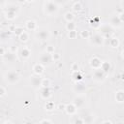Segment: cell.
<instances>
[{
    "mask_svg": "<svg viewBox=\"0 0 124 124\" xmlns=\"http://www.w3.org/2000/svg\"><path fill=\"white\" fill-rule=\"evenodd\" d=\"M90 42L92 45L96 46H100L104 44V40H105V37L103 35H101L100 33H96L94 35H92L90 37Z\"/></svg>",
    "mask_w": 124,
    "mask_h": 124,
    "instance_id": "277c9868",
    "label": "cell"
},
{
    "mask_svg": "<svg viewBox=\"0 0 124 124\" xmlns=\"http://www.w3.org/2000/svg\"><path fill=\"white\" fill-rule=\"evenodd\" d=\"M73 104L77 107V108H82L85 104V101H84V98L81 97V96H77L74 101H73Z\"/></svg>",
    "mask_w": 124,
    "mask_h": 124,
    "instance_id": "4fadbf2b",
    "label": "cell"
},
{
    "mask_svg": "<svg viewBox=\"0 0 124 124\" xmlns=\"http://www.w3.org/2000/svg\"><path fill=\"white\" fill-rule=\"evenodd\" d=\"M118 16H119V18H120L121 22L123 23V22H124V12H121V13H119Z\"/></svg>",
    "mask_w": 124,
    "mask_h": 124,
    "instance_id": "f35d334b",
    "label": "cell"
},
{
    "mask_svg": "<svg viewBox=\"0 0 124 124\" xmlns=\"http://www.w3.org/2000/svg\"><path fill=\"white\" fill-rule=\"evenodd\" d=\"M73 11L76 12V13H79L81 10H82V5L79 3V2H76L74 5H73Z\"/></svg>",
    "mask_w": 124,
    "mask_h": 124,
    "instance_id": "cb8c5ba5",
    "label": "cell"
},
{
    "mask_svg": "<svg viewBox=\"0 0 124 124\" xmlns=\"http://www.w3.org/2000/svg\"><path fill=\"white\" fill-rule=\"evenodd\" d=\"M68 36L70 37V39H75L77 37V32L76 30H72V31H69V34Z\"/></svg>",
    "mask_w": 124,
    "mask_h": 124,
    "instance_id": "836d02e7",
    "label": "cell"
},
{
    "mask_svg": "<svg viewBox=\"0 0 124 124\" xmlns=\"http://www.w3.org/2000/svg\"><path fill=\"white\" fill-rule=\"evenodd\" d=\"M26 1H28V2H33L34 0H26Z\"/></svg>",
    "mask_w": 124,
    "mask_h": 124,
    "instance_id": "c3c4849f",
    "label": "cell"
},
{
    "mask_svg": "<svg viewBox=\"0 0 124 124\" xmlns=\"http://www.w3.org/2000/svg\"><path fill=\"white\" fill-rule=\"evenodd\" d=\"M4 60L7 61V62H15L16 60V52H12V51H9V52H6V54L3 56Z\"/></svg>",
    "mask_w": 124,
    "mask_h": 124,
    "instance_id": "8fae6325",
    "label": "cell"
},
{
    "mask_svg": "<svg viewBox=\"0 0 124 124\" xmlns=\"http://www.w3.org/2000/svg\"><path fill=\"white\" fill-rule=\"evenodd\" d=\"M101 69H102L103 71H105V72L108 74V71L110 70V63H109V62H107V61L103 62V63H102V66H101Z\"/></svg>",
    "mask_w": 124,
    "mask_h": 124,
    "instance_id": "603a6c76",
    "label": "cell"
},
{
    "mask_svg": "<svg viewBox=\"0 0 124 124\" xmlns=\"http://www.w3.org/2000/svg\"><path fill=\"white\" fill-rule=\"evenodd\" d=\"M76 26L77 25H76V23L74 21H70V22L67 23L66 28H67L68 31H72V30H76Z\"/></svg>",
    "mask_w": 124,
    "mask_h": 124,
    "instance_id": "f1b7e54d",
    "label": "cell"
},
{
    "mask_svg": "<svg viewBox=\"0 0 124 124\" xmlns=\"http://www.w3.org/2000/svg\"><path fill=\"white\" fill-rule=\"evenodd\" d=\"M56 108H57L58 110H60V111L65 110V108H66V105H64V104H59V105L56 107Z\"/></svg>",
    "mask_w": 124,
    "mask_h": 124,
    "instance_id": "d590c367",
    "label": "cell"
},
{
    "mask_svg": "<svg viewBox=\"0 0 124 124\" xmlns=\"http://www.w3.org/2000/svg\"><path fill=\"white\" fill-rule=\"evenodd\" d=\"M71 69H72V71H73V72H76V71H78V63H74V64L72 65V67H71Z\"/></svg>",
    "mask_w": 124,
    "mask_h": 124,
    "instance_id": "74e56055",
    "label": "cell"
},
{
    "mask_svg": "<svg viewBox=\"0 0 124 124\" xmlns=\"http://www.w3.org/2000/svg\"><path fill=\"white\" fill-rule=\"evenodd\" d=\"M66 112L69 114V115H73L76 113L77 111V107L74 105V104H69V105H66V108H65Z\"/></svg>",
    "mask_w": 124,
    "mask_h": 124,
    "instance_id": "9a60e30c",
    "label": "cell"
},
{
    "mask_svg": "<svg viewBox=\"0 0 124 124\" xmlns=\"http://www.w3.org/2000/svg\"><path fill=\"white\" fill-rule=\"evenodd\" d=\"M72 77H73V78H74L75 80H77V81H78V80H81V79H82V76H81V74H80V72H79V71L73 72Z\"/></svg>",
    "mask_w": 124,
    "mask_h": 124,
    "instance_id": "4316f807",
    "label": "cell"
},
{
    "mask_svg": "<svg viewBox=\"0 0 124 124\" xmlns=\"http://www.w3.org/2000/svg\"><path fill=\"white\" fill-rule=\"evenodd\" d=\"M101 25H102V24H101V22H100V20H99L98 17H94V18L92 19V21H91V26H92V27H94V28H99Z\"/></svg>",
    "mask_w": 124,
    "mask_h": 124,
    "instance_id": "484cf974",
    "label": "cell"
},
{
    "mask_svg": "<svg viewBox=\"0 0 124 124\" xmlns=\"http://www.w3.org/2000/svg\"><path fill=\"white\" fill-rule=\"evenodd\" d=\"M102 123H112V121H110V120H105V121H102Z\"/></svg>",
    "mask_w": 124,
    "mask_h": 124,
    "instance_id": "ee69618b",
    "label": "cell"
},
{
    "mask_svg": "<svg viewBox=\"0 0 124 124\" xmlns=\"http://www.w3.org/2000/svg\"><path fill=\"white\" fill-rule=\"evenodd\" d=\"M102 60L99 58V57H97V56H94L93 58H91L90 59V66L93 68V69H99V68H101V66H102Z\"/></svg>",
    "mask_w": 124,
    "mask_h": 124,
    "instance_id": "30bf717a",
    "label": "cell"
},
{
    "mask_svg": "<svg viewBox=\"0 0 124 124\" xmlns=\"http://www.w3.org/2000/svg\"><path fill=\"white\" fill-rule=\"evenodd\" d=\"M51 56H52V60H54V61H59L60 60V58H61V55L59 54V53H52L51 54Z\"/></svg>",
    "mask_w": 124,
    "mask_h": 124,
    "instance_id": "d6a6232c",
    "label": "cell"
},
{
    "mask_svg": "<svg viewBox=\"0 0 124 124\" xmlns=\"http://www.w3.org/2000/svg\"><path fill=\"white\" fill-rule=\"evenodd\" d=\"M85 89H86V87H85V85L82 84V83H77V84L75 85V87H74V90H75L77 93H78V94L84 93V92H85Z\"/></svg>",
    "mask_w": 124,
    "mask_h": 124,
    "instance_id": "ac0fdd59",
    "label": "cell"
},
{
    "mask_svg": "<svg viewBox=\"0 0 124 124\" xmlns=\"http://www.w3.org/2000/svg\"><path fill=\"white\" fill-rule=\"evenodd\" d=\"M99 32L101 35H103L105 38L107 37H110V35L112 34L113 32V27L108 23V24H103L101 25L99 28Z\"/></svg>",
    "mask_w": 124,
    "mask_h": 124,
    "instance_id": "3957f363",
    "label": "cell"
},
{
    "mask_svg": "<svg viewBox=\"0 0 124 124\" xmlns=\"http://www.w3.org/2000/svg\"><path fill=\"white\" fill-rule=\"evenodd\" d=\"M121 23H122V22H121V20H120L118 15L112 16L110 17V19H109V24H110L112 27H119V26L121 25Z\"/></svg>",
    "mask_w": 124,
    "mask_h": 124,
    "instance_id": "7c38bea8",
    "label": "cell"
},
{
    "mask_svg": "<svg viewBox=\"0 0 124 124\" xmlns=\"http://www.w3.org/2000/svg\"><path fill=\"white\" fill-rule=\"evenodd\" d=\"M51 61H52V56L50 53H48L46 51L41 53V55L39 57V63L43 64L44 66H46V65H49Z\"/></svg>",
    "mask_w": 124,
    "mask_h": 124,
    "instance_id": "5b68a950",
    "label": "cell"
},
{
    "mask_svg": "<svg viewBox=\"0 0 124 124\" xmlns=\"http://www.w3.org/2000/svg\"><path fill=\"white\" fill-rule=\"evenodd\" d=\"M50 86V80L48 78H43L42 79V87H49Z\"/></svg>",
    "mask_w": 124,
    "mask_h": 124,
    "instance_id": "1f68e13d",
    "label": "cell"
},
{
    "mask_svg": "<svg viewBox=\"0 0 124 124\" xmlns=\"http://www.w3.org/2000/svg\"><path fill=\"white\" fill-rule=\"evenodd\" d=\"M16 10H17V9H16V7H15V6H14V8H8L7 11H6V13H5L6 18H7V19H10V20L15 19L16 16Z\"/></svg>",
    "mask_w": 124,
    "mask_h": 124,
    "instance_id": "ba28073f",
    "label": "cell"
},
{
    "mask_svg": "<svg viewBox=\"0 0 124 124\" xmlns=\"http://www.w3.org/2000/svg\"><path fill=\"white\" fill-rule=\"evenodd\" d=\"M28 39H29V36H28V33H27L26 31H24L22 34H20V35L18 36V40H19L20 42H22V43L27 42Z\"/></svg>",
    "mask_w": 124,
    "mask_h": 124,
    "instance_id": "7402d4cb",
    "label": "cell"
},
{
    "mask_svg": "<svg viewBox=\"0 0 124 124\" xmlns=\"http://www.w3.org/2000/svg\"><path fill=\"white\" fill-rule=\"evenodd\" d=\"M50 95H51V91H50L49 87H43L42 88V90H41V96H42V98L47 99V98L50 97Z\"/></svg>",
    "mask_w": 124,
    "mask_h": 124,
    "instance_id": "2e32d148",
    "label": "cell"
},
{
    "mask_svg": "<svg viewBox=\"0 0 124 124\" xmlns=\"http://www.w3.org/2000/svg\"><path fill=\"white\" fill-rule=\"evenodd\" d=\"M121 7H122V9L124 10V0H123V1L121 2Z\"/></svg>",
    "mask_w": 124,
    "mask_h": 124,
    "instance_id": "bcb514c9",
    "label": "cell"
},
{
    "mask_svg": "<svg viewBox=\"0 0 124 124\" xmlns=\"http://www.w3.org/2000/svg\"><path fill=\"white\" fill-rule=\"evenodd\" d=\"M5 79L9 83H16L19 80V75L16 71H9L5 74Z\"/></svg>",
    "mask_w": 124,
    "mask_h": 124,
    "instance_id": "7a4b0ae2",
    "label": "cell"
},
{
    "mask_svg": "<svg viewBox=\"0 0 124 124\" xmlns=\"http://www.w3.org/2000/svg\"><path fill=\"white\" fill-rule=\"evenodd\" d=\"M30 54H31V51H30V49H29L27 46H23V47L21 48V50H20V55H21V57H22L23 59L29 58Z\"/></svg>",
    "mask_w": 124,
    "mask_h": 124,
    "instance_id": "e0dca14e",
    "label": "cell"
},
{
    "mask_svg": "<svg viewBox=\"0 0 124 124\" xmlns=\"http://www.w3.org/2000/svg\"><path fill=\"white\" fill-rule=\"evenodd\" d=\"M25 1H26V0H17V2H18V3H24Z\"/></svg>",
    "mask_w": 124,
    "mask_h": 124,
    "instance_id": "f6af8a7d",
    "label": "cell"
},
{
    "mask_svg": "<svg viewBox=\"0 0 124 124\" xmlns=\"http://www.w3.org/2000/svg\"><path fill=\"white\" fill-rule=\"evenodd\" d=\"M16 46H12L11 47H10V51H12V52H16Z\"/></svg>",
    "mask_w": 124,
    "mask_h": 124,
    "instance_id": "60d3db41",
    "label": "cell"
},
{
    "mask_svg": "<svg viewBox=\"0 0 124 124\" xmlns=\"http://www.w3.org/2000/svg\"><path fill=\"white\" fill-rule=\"evenodd\" d=\"M40 123H52L51 120H48V119H43L40 121Z\"/></svg>",
    "mask_w": 124,
    "mask_h": 124,
    "instance_id": "b9f144b4",
    "label": "cell"
},
{
    "mask_svg": "<svg viewBox=\"0 0 124 124\" xmlns=\"http://www.w3.org/2000/svg\"><path fill=\"white\" fill-rule=\"evenodd\" d=\"M33 72L35 75H38V76H41L43 73H44V65L41 64V63H37L33 66Z\"/></svg>",
    "mask_w": 124,
    "mask_h": 124,
    "instance_id": "5bb4252c",
    "label": "cell"
},
{
    "mask_svg": "<svg viewBox=\"0 0 124 124\" xmlns=\"http://www.w3.org/2000/svg\"><path fill=\"white\" fill-rule=\"evenodd\" d=\"M45 12L48 16H52L58 12V4L53 1H48L45 5Z\"/></svg>",
    "mask_w": 124,
    "mask_h": 124,
    "instance_id": "6da1fadb",
    "label": "cell"
},
{
    "mask_svg": "<svg viewBox=\"0 0 124 124\" xmlns=\"http://www.w3.org/2000/svg\"><path fill=\"white\" fill-rule=\"evenodd\" d=\"M0 54H1V56L3 57L5 54H6V52H5V48H4V46H1V48H0Z\"/></svg>",
    "mask_w": 124,
    "mask_h": 124,
    "instance_id": "ab89813d",
    "label": "cell"
},
{
    "mask_svg": "<svg viewBox=\"0 0 124 124\" xmlns=\"http://www.w3.org/2000/svg\"><path fill=\"white\" fill-rule=\"evenodd\" d=\"M45 108H46V110L50 111V110L55 109V108H56V107H55V105H54V103H53V102H46V104Z\"/></svg>",
    "mask_w": 124,
    "mask_h": 124,
    "instance_id": "83f0119b",
    "label": "cell"
},
{
    "mask_svg": "<svg viewBox=\"0 0 124 124\" xmlns=\"http://www.w3.org/2000/svg\"><path fill=\"white\" fill-rule=\"evenodd\" d=\"M109 46H111V47H118V46H119V40L117 39V38H110V40H109Z\"/></svg>",
    "mask_w": 124,
    "mask_h": 124,
    "instance_id": "44dd1931",
    "label": "cell"
},
{
    "mask_svg": "<svg viewBox=\"0 0 124 124\" xmlns=\"http://www.w3.org/2000/svg\"><path fill=\"white\" fill-rule=\"evenodd\" d=\"M42 79L40 78V76L38 75H35V76H32L30 77V82H31V85L35 88H39L40 86H42Z\"/></svg>",
    "mask_w": 124,
    "mask_h": 124,
    "instance_id": "52a82bcc",
    "label": "cell"
},
{
    "mask_svg": "<svg viewBox=\"0 0 124 124\" xmlns=\"http://www.w3.org/2000/svg\"><path fill=\"white\" fill-rule=\"evenodd\" d=\"M26 28L30 31H34L37 28V23L34 20H28L26 21Z\"/></svg>",
    "mask_w": 124,
    "mask_h": 124,
    "instance_id": "d6986e66",
    "label": "cell"
},
{
    "mask_svg": "<svg viewBox=\"0 0 124 124\" xmlns=\"http://www.w3.org/2000/svg\"><path fill=\"white\" fill-rule=\"evenodd\" d=\"M24 31H25V30L23 29V27H21V26H16V29H15L14 32H15V34L18 37V36H19L20 34H22Z\"/></svg>",
    "mask_w": 124,
    "mask_h": 124,
    "instance_id": "f546056e",
    "label": "cell"
},
{
    "mask_svg": "<svg viewBox=\"0 0 124 124\" xmlns=\"http://www.w3.org/2000/svg\"><path fill=\"white\" fill-rule=\"evenodd\" d=\"M106 76H107V73L105 71H103L101 68L96 69L94 71V73H93V78L96 81H102V80H104L105 78H106Z\"/></svg>",
    "mask_w": 124,
    "mask_h": 124,
    "instance_id": "8992f818",
    "label": "cell"
},
{
    "mask_svg": "<svg viewBox=\"0 0 124 124\" xmlns=\"http://www.w3.org/2000/svg\"><path fill=\"white\" fill-rule=\"evenodd\" d=\"M48 37H49V32L47 30H46V29L40 30L36 34V38L38 40H41V41H46V40L48 39Z\"/></svg>",
    "mask_w": 124,
    "mask_h": 124,
    "instance_id": "9c48e42d",
    "label": "cell"
},
{
    "mask_svg": "<svg viewBox=\"0 0 124 124\" xmlns=\"http://www.w3.org/2000/svg\"><path fill=\"white\" fill-rule=\"evenodd\" d=\"M6 94V89L4 86H1L0 87V97H4Z\"/></svg>",
    "mask_w": 124,
    "mask_h": 124,
    "instance_id": "8d00e7d4",
    "label": "cell"
},
{
    "mask_svg": "<svg viewBox=\"0 0 124 124\" xmlns=\"http://www.w3.org/2000/svg\"><path fill=\"white\" fill-rule=\"evenodd\" d=\"M80 37L83 38V39H88V38H90V33H89V31H88V30H82V31L80 32Z\"/></svg>",
    "mask_w": 124,
    "mask_h": 124,
    "instance_id": "4dcf8cb0",
    "label": "cell"
},
{
    "mask_svg": "<svg viewBox=\"0 0 124 124\" xmlns=\"http://www.w3.org/2000/svg\"><path fill=\"white\" fill-rule=\"evenodd\" d=\"M46 51L48 52V53H50V54H52V53L54 52V46H46Z\"/></svg>",
    "mask_w": 124,
    "mask_h": 124,
    "instance_id": "e575fe53",
    "label": "cell"
},
{
    "mask_svg": "<svg viewBox=\"0 0 124 124\" xmlns=\"http://www.w3.org/2000/svg\"><path fill=\"white\" fill-rule=\"evenodd\" d=\"M3 124H13V122H12V121H10V120H6V121H4V122H3Z\"/></svg>",
    "mask_w": 124,
    "mask_h": 124,
    "instance_id": "7bdbcfd3",
    "label": "cell"
},
{
    "mask_svg": "<svg viewBox=\"0 0 124 124\" xmlns=\"http://www.w3.org/2000/svg\"><path fill=\"white\" fill-rule=\"evenodd\" d=\"M122 57H123V58H124V50H123V51H122Z\"/></svg>",
    "mask_w": 124,
    "mask_h": 124,
    "instance_id": "7dc6e473",
    "label": "cell"
},
{
    "mask_svg": "<svg viewBox=\"0 0 124 124\" xmlns=\"http://www.w3.org/2000/svg\"><path fill=\"white\" fill-rule=\"evenodd\" d=\"M115 99L118 103H122L124 102V91L123 90H119L116 92L115 94Z\"/></svg>",
    "mask_w": 124,
    "mask_h": 124,
    "instance_id": "ffe728a7",
    "label": "cell"
},
{
    "mask_svg": "<svg viewBox=\"0 0 124 124\" xmlns=\"http://www.w3.org/2000/svg\"><path fill=\"white\" fill-rule=\"evenodd\" d=\"M64 18H65V20H66L67 22H70V21H73V20H74L75 16H74V14H73V13L68 12V13H66V14H65Z\"/></svg>",
    "mask_w": 124,
    "mask_h": 124,
    "instance_id": "d4e9b609",
    "label": "cell"
}]
</instances>
